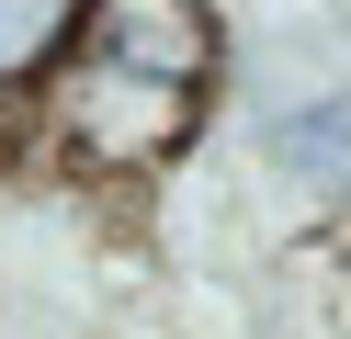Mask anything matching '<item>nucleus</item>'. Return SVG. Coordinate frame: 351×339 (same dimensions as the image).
<instances>
[{
  "label": "nucleus",
  "mask_w": 351,
  "mask_h": 339,
  "mask_svg": "<svg viewBox=\"0 0 351 339\" xmlns=\"http://www.w3.org/2000/svg\"><path fill=\"white\" fill-rule=\"evenodd\" d=\"M215 90H170V79H136V68H102V57H69L46 79V102L23 113V147L69 181H102V192H136V181L182 170L193 136H204Z\"/></svg>",
  "instance_id": "f257e3e1"
},
{
  "label": "nucleus",
  "mask_w": 351,
  "mask_h": 339,
  "mask_svg": "<svg viewBox=\"0 0 351 339\" xmlns=\"http://www.w3.org/2000/svg\"><path fill=\"white\" fill-rule=\"evenodd\" d=\"M80 57L170 79V90H215L227 79V12H215V0H91Z\"/></svg>",
  "instance_id": "f03ea898"
},
{
  "label": "nucleus",
  "mask_w": 351,
  "mask_h": 339,
  "mask_svg": "<svg viewBox=\"0 0 351 339\" xmlns=\"http://www.w3.org/2000/svg\"><path fill=\"white\" fill-rule=\"evenodd\" d=\"M261 158H272V181L295 203L351 226V90H283L261 113Z\"/></svg>",
  "instance_id": "7ed1b4c3"
},
{
  "label": "nucleus",
  "mask_w": 351,
  "mask_h": 339,
  "mask_svg": "<svg viewBox=\"0 0 351 339\" xmlns=\"http://www.w3.org/2000/svg\"><path fill=\"white\" fill-rule=\"evenodd\" d=\"M80 34H91V0H0V136H23L46 79L80 57Z\"/></svg>",
  "instance_id": "20e7f679"
}]
</instances>
